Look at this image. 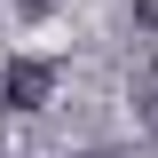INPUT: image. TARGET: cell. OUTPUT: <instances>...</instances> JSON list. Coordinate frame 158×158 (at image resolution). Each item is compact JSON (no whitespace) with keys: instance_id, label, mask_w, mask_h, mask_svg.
<instances>
[{"instance_id":"1","label":"cell","mask_w":158,"mask_h":158,"mask_svg":"<svg viewBox=\"0 0 158 158\" xmlns=\"http://www.w3.org/2000/svg\"><path fill=\"white\" fill-rule=\"evenodd\" d=\"M0 95H8V111H48V95H56V63L16 56L8 71H0Z\"/></svg>"},{"instance_id":"2","label":"cell","mask_w":158,"mask_h":158,"mask_svg":"<svg viewBox=\"0 0 158 158\" xmlns=\"http://www.w3.org/2000/svg\"><path fill=\"white\" fill-rule=\"evenodd\" d=\"M135 32H150V40H158V0H135Z\"/></svg>"},{"instance_id":"3","label":"cell","mask_w":158,"mask_h":158,"mask_svg":"<svg viewBox=\"0 0 158 158\" xmlns=\"http://www.w3.org/2000/svg\"><path fill=\"white\" fill-rule=\"evenodd\" d=\"M16 8H24V16H48V0H16Z\"/></svg>"},{"instance_id":"4","label":"cell","mask_w":158,"mask_h":158,"mask_svg":"<svg viewBox=\"0 0 158 158\" xmlns=\"http://www.w3.org/2000/svg\"><path fill=\"white\" fill-rule=\"evenodd\" d=\"M0 111H8V95H0Z\"/></svg>"}]
</instances>
